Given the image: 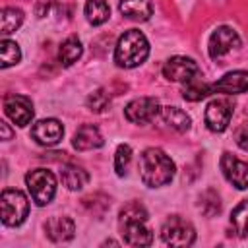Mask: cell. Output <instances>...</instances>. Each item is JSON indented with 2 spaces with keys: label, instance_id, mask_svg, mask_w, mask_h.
<instances>
[{
  "label": "cell",
  "instance_id": "277c9868",
  "mask_svg": "<svg viewBox=\"0 0 248 248\" xmlns=\"http://www.w3.org/2000/svg\"><path fill=\"white\" fill-rule=\"evenodd\" d=\"M0 207H2V223L6 227H17L29 215L27 196L23 192H19V190H14V188L2 190Z\"/></svg>",
  "mask_w": 248,
  "mask_h": 248
},
{
  "label": "cell",
  "instance_id": "ba28073f",
  "mask_svg": "<svg viewBox=\"0 0 248 248\" xmlns=\"http://www.w3.org/2000/svg\"><path fill=\"white\" fill-rule=\"evenodd\" d=\"M163 76L169 81L186 83V81H192V79L200 78V66L188 56H172L165 62Z\"/></svg>",
  "mask_w": 248,
  "mask_h": 248
},
{
  "label": "cell",
  "instance_id": "83f0119b",
  "mask_svg": "<svg viewBox=\"0 0 248 248\" xmlns=\"http://www.w3.org/2000/svg\"><path fill=\"white\" fill-rule=\"evenodd\" d=\"M234 141L240 149L248 151V124H240L236 130H234Z\"/></svg>",
  "mask_w": 248,
  "mask_h": 248
},
{
  "label": "cell",
  "instance_id": "7c38bea8",
  "mask_svg": "<svg viewBox=\"0 0 248 248\" xmlns=\"http://www.w3.org/2000/svg\"><path fill=\"white\" fill-rule=\"evenodd\" d=\"M219 167L225 174V178L238 190H246L248 188V163L236 159L231 153H223Z\"/></svg>",
  "mask_w": 248,
  "mask_h": 248
},
{
  "label": "cell",
  "instance_id": "30bf717a",
  "mask_svg": "<svg viewBox=\"0 0 248 248\" xmlns=\"http://www.w3.org/2000/svg\"><path fill=\"white\" fill-rule=\"evenodd\" d=\"M161 112V105L155 97H140L124 107V116L132 124H147Z\"/></svg>",
  "mask_w": 248,
  "mask_h": 248
},
{
  "label": "cell",
  "instance_id": "44dd1931",
  "mask_svg": "<svg viewBox=\"0 0 248 248\" xmlns=\"http://www.w3.org/2000/svg\"><path fill=\"white\" fill-rule=\"evenodd\" d=\"M110 16V8L107 0H87L85 2V17L91 25H103Z\"/></svg>",
  "mask_w": 248,
  "mask_h": 248
},
{
  "label": "cell",
  "instance_id": "ac0fdd59",
  "mask_svg": "<svg viewBox=\"0 0 248 248\" xmlns=\"http://www.w3.org/2000/svg\"><path fill=\"white\" fill-rule=\"evenodd\" d=\"M159 114H161L163 122L169 128H172L174 132H186V130H190L192 120H190V116L182 108H178V107H163Z\"/></svg>",
  "mask_w": 248,
  "mask_h": 248
},
{
  "label": "cell",
  "instance_id": "8992f818",
  "mask_svg": "<svg viewBox=\"0 0 248 248\" xmlns=\"http://www.w3.org/2000/svg\"><path fill=\"white\" fill-rule=\"evenodd\" d=\"M161 238L169 246H190L196 240V231H194L192 223L184 221L178 215H172L163 223Z\"/></svg>",
  "mask_w": 248,
  "mask_h": 248
},
{
  "label": "cell",
  "instance_id": "4fadbf2b",
  "mask_svg": "<svg viewBox=\"0 0 248 248\" xmlns=\"http://www.w3.org/2000/svg\"><path fill=\"white\" fill-rule=\"evenodd\" d=\"M31 136H33V140L37 143L46 145V147H52V145L60 143V140L64 136V126L56 118H43V120H39V122L33 124Z\"/></svg>",
  "mask_w": 248,
  "mask_h": 248
},
{
  "label": "cell",
  "instance_id": "7402d4cb",
  "mask_svg": "<svg viewBox=\"0 0 248 248\" xmlns=\"http://www.w3.org/2000/svg\"><path fill=\"white\" fill-rule=\"evenodd\" d=\"M231 227L236 232V236H248V200H242L231 211Z\"/></svg>",
  "mask_w": 248,
  "mask_h": 248
},
{
  "label": "cell",
  "instance_id": "d4e9b609",
  "mask_svg": "<svg viewBox=\"0 0 248 248\" xmlns=\"http://www.w3.org/2000/svg\"><path fill=\"white\" fill-rule=\"evenodd\" d=\"M19 60H21L19 45L16 41L2 39V43H0V66L2 68H10V66L17 64Z\"/></svg>",
  "mask_w": 248,
  "mask_h": 248
},
{
  "label": "cell",
  "instance_id": "3957f363",
  "mask_svg": "<svg viewBox=\"0 0 248 248\" xmlns=\"http://www.w3.org/2000/svg\"><path fill=\"white\" fill-rule=\"evenodd\" d=\"M149 56V43L147 37L140 29L124 31L114 46V62L120 68H136L145 62Z\"/></svg>",
  "mask_w": 248,
  "mask_h": 248
},
{
  "label": "cell",
  "instance_id": "4316f807",
  "mask_svg": "<svg viewBox=\"0 0 248 248\" xmlns=\"http://www.w3.org/2000/svg\"><path fill=\"white\" fill-rule=\"evenodd\" d=\"M108 101H110V97L107 95V91H105V89H97L95 93L89 95V99H87V107H89L91 110H95V112H103V110L107 108Z\"/></svg>",
  "mask_w": 248,
  "mask_h": 248
},
{
  "label": "cell",
  "instance_id": "6da1fadb",
  "mask_svg": "<svg viewBox=\"0 0 248 248\" xmlns=\"http://www.w3.org/2000/svg\"><path fill=\"white\" fill-rule=\"evenodd\" d=\"M118 229L130 246H149L153 242V232L147 227V211L138 202H130L120 209Z\"/></svg>",
  "mask_w": 248,
  "mask_h": 248
},
{
  "label": "cell",
  "instance_id": "603a6c76",
  "mask_svg": "<svg viewBox=\"0 0 248 248\" xmlns=\"http://www.w3.org/2000/svg\"><path fill=\"white\" fill-rule=\"evenodd\" d=\"M23 23V12L19 8H4L0 14V29L2 35H10Z\"/></svg>",
  "mask_w": 248,
  "mask_h": 248
},
{
  "label": "cell",
  "instance_id": "484cf974",
  "mask_svg": "<svg viewBox=\"0 0 248 248\" xmlns=\"http://www.w3.org/2000/svg\"><path fill=\"white\" fill-rule=\"evenodd\" d=\"M132 161V147L122 143L116 147V153H114V170L118 176H124L126 170H128V165Z\"/></svg>",
  "mask_w": 248,
  "mask_h": 248
},
{
  "label": "cell",
  "instance_id": "8fae6325",
  "mask_svg": "<svg viewBox=\"0 0 248 248\" xmlns=\"http://www.w3.org/2000/svg\"><path fill=\"white\" fill-rule=\"evenodd\" d=\"M4 112L6 116L17 124V126H27L35 114L33 110V101L25 95H8L4 99Z\"/></svg>",
  "mask_w": 248,
  "mask_h": 248
},
{
  "label": "cell",
  "instance_id": "7a4b0ae2",
  "mask_svg": "<svg viewBox=\"0 0 248 248\" xmlns=\"http://www.w3.org/2000/svg\"><path fill=\"white\" fill-rule=\"evenodd\" d=\"M172 159L159 147H147L140 155V176L147 188H161L174 178Z\"/></svg>",
  "mask_w": 248,
  "mask_h": 248
},
{
  "label": "cell",
  "instance_id": "cb8c5ba5",
  "mask_svg": "<svg viewBox=\"0 0 248 248\" xmlns=\"http://www.w3.org/2000/svg\"><path fill=\"white\" fill-rule=\"evenodd\" d=\"M211 95V83H205L202 81L200 78L192 79V81H186L184 83V89H182V97L186 101H202L205 97Z\"/></svg>",
  "mask_w": 248,
  "mask_h": 248
},
{
  "label": "cell",
  "instance_id": "ffe728a7",
  "mask_svg": "<svg viewBox=\"0 0 248 248\" xmlns=\"http://www.w3.org/2000/svg\"><path fill=\"white\" fill-rule=\"evenodd\" d=\"M81 52H83L81 41L72 35V37H68V39L60 45V48H58V60H60L62 66H72L74 62L79 60Z\"/></svg>",
  "mask_w": 248,
  "mask_h": 248
},
{
  "label": "cell",
  "instance_id": "5b68a950",
  "mask_svg": "<svg viewBox=\"0 0 248 248\" xmlns=\"http://www.w3.org/2000/svg\"><path fill=\"white\" fill-rule=\"evenodd\" d=\"M27 190L37 205H46L56 194V176L48 169H33L25 174Z\"/></svg>",
  "mask_w": 248,
  "mask_h": 248
},
{
  "label": "cell",
  "instance_id": "2e32d148",
  "mask_svg": "<svg viewBox=\"0 0 248 248\" xmlns=\"http://www.w3.org/2000/svg\"><path fill=\"white\" fill-rule=\"evenodd\" d=\"M105 141H103V136L99 132L97 126L93 124H83L78 128V132L74 134L72 138V145L78 149V151H89V149H97L101 147Z\"/></svg>",
  "mask_w": 248,
  "mask_h": 248
},
{
  "label": "cell",
  "instance_id": "f1b7e54d",
  "mask_svg": "<svg viewBox=\"0 0 248 248\" xmlns=\"http://www.w3.org/2000/svg\"><path fill=\"white\" fill-rule=\"evenodd\" d=\"M0 130H2V140H10L12 138V130L8 128L6 122H0Z\"/></svg>",
  "mask_w": 248,
  "mask_h": 248
},
{
  "label": "cell",
  "instance_id": "e0dca14e",
  "mask_svg": "<svg viewBox=\"0 0 248 248\" xmlns=\"http://www.w3.org/2000/svg\"><path fill=\"white\" fill-rule=\"evenodd\" d=\"M120 14L134 21H147L153 14L151 0H120Z\"/></svg>",
  "mask_w": 248,
  "mask_h": 248
},
{
  "label": "cell",
  "instance_id": "9c48e42d",
  "mask_svg": "<svg viewBox=\"0 0 248 248\" xmlns=\"http://www.w3.org/2000/svg\"><path fill=\"white\" fill-rule=\"evenodd\" d=\"M240 46V37L238 33L232 29V27H227V25H221L217 27L211 37H209V43H207V50H209V56L213 60L225 56L227 52L234 50Z\"/></svg>",
  "mask_w": 248,
  "mask_h": 248
},
{
  "label": "cell",
  "instance_id": "5bb4252c",
  "mask_svg": "<svg viewBox=\"0 0 248 248\" xmlns=\"http://www.w3.org/2000/svg\"><path fill=\"white\" fill-rule=\"evenodd\" d=\"M248 91V72L246 70H234L225 74L219 81L211 83V95L213 93H225V95H238Z\"/></svg>",
  "mask_w": 248,
  "mask_h": 248
},
{
  "label": "cell",
  "instance_id": "d6986e66",
  "mask_svg": "<svg viewBox=\"0 0 248 248\" xmlns=\"http://www.w3.org/2000/svg\"><path fill=\"white\" fill-rule=\"evenodd\" d=\"M60 178L68 190H81L89 182V174L78 165H64L60 170Z\"/></svg>",
  "mask_w": 248,
  "mask_h": 248
},
{
  "label": "cell",
  "instance_id": "52a82bcc",
  "mask_svg": "<svg viewBox=\"0 0 248 248\" xmlns=\"http://www.w3.org/2000/svg\"><path fill=\"white\" fill-rule=\"evenodd\" d=\"M232 103L229 99H213L209 101V105L205 107V114H203V120H205V126L211 130V132H225L231 124V118H232Z\"/></svg>",
  "mask_w": 248,
  "mask_h": 248
},
{
  "label": "cell",
  "instance_id": "9a60e30c",
  "mask_svg": "<svg viewBox=\"0 0 248 248\" xmlns=\"http://www.w3.org/2000/svg\"><path fill=\"white\" fill-rule=\"evenodd\" d=\"M45 232L52 242H68L74 238L76 225L70 217H50L45 223Z\"/></svg>",
  "mask_w": 248,
  "mask_h": 248
}]
</instances>
